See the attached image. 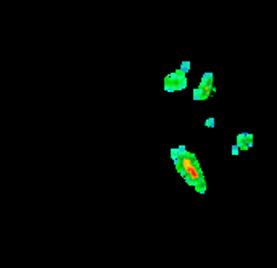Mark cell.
<instances>
[{"instance_id": "5b68a950", "label": "cell", "mask_w": 277, "mask_h": 268, "mask_svg": "<svg viewBox=\"0 0 277 268\" xmlns=\"http://www.w3.org/2000/svg\"><path fill=\"white\" fill-rule=\"evenodd\" d=\"M200 84H213V73H203Z\"/></svg>"}, {"instance_id": "ba28073f", "label": "cell", "mask_w": 277, "mask_h": 268, "mask_svg": "<svg viewBox=\"0 0 277 268\" xmlns=\"http://www.w3.org/2000/svg\"><path fill=\"white\" fill-rule=\"evenodd\" d=\"M205 126L206 128H214V118H208L205 121Z\"/></svg>"}, {"instance_id": "3957f363", "label": "cell", "mask_w": 277, "mask_h": 268, "mask_svg": "<svg viewBox=\"0 0 277 268\" xmlns=\"http://www.w3.org/2000/svg\"><path fill=\"white\" fill-rule=\"evenodd\" d=\"M182 76H185V74L182 73L180 70H177L176 73H169L168 76H166V79H165V86H173V87H176V89H177L179 79H180Z\"/></svg>"}, {"instance_id": "8fae6325", "label": "cell", "mask_w": 277, "mask_h": 268, "mask_svg": "<svg viewBox=\"0 0 277 268\" xmlns=\"http://www.w3.org/2000/svg\"><path fill=\"white\" fill-rule=\"evenodd\" d=\"M165 91H168V92H174V91H177L176 87H173V86H165Z\"/></svg>"}, {"instance_id": "7a4b0ae2", "label": "cell", "mask_w": 277, "mask_h": 268, "mask_svg": "<svg viewBox=\"0 0 277 268\" xmlns=\"http://www.w3.org/2000/svg\"><path fill=\"white\" fill-rule=\"evenodd\" d=\"M237 144L240 146V149H243V150H248V149L253 146V134L240 133L237 136Z\"/></svg>"}, {"instance_id": "277c9868", "label": "cell", "mask_w": 277, "mask_h": 268, "mask_svg": "<svg viewBox=\"0 0 277 268\" xmlns=\"http://www.w3.org/2000/svg\"><path fill=\"white\" fill-rule=\"evenodd\" d=\"M185 158H187V161H188V166H190V168H193V170H195V168H198V166H200V165H198V160H197V157H195V155H193L192 152H188V155H187Z\"/></svg>"}, {"instance_id": "9c48e42d", "label": "cell", "mask_w": 277, "mask_h": 268, "mask_svg": "<svg viewBox=\"0 0 277 268\" xmlns=\"http://www.w3.org/2000/svg\"><path fill=\"white\" fill-rule=\"evenodd\" d=\"M184 179H185V183H187V184H192V183H193V179H195V178H193V176H192V173H190V171H188V174H187V176H185V178H184Z\"/></svg>"}, {"instance_id": "52a82bcc", "label": "cell", "mask_w": 277, "mask_h": 268, "mask_svg": "<svg viewBox=\"0 0 277 268\" xmlns=\"http://www.w3.org/2000/svg\"><path fill=\"white\" fill-rule=\"evenodd\" d=\"M187 87V78L185 76H182L180 79H179V84H177V91H184Z\"/></svg>"}, {"instance_id": "6da1fadb", "label": "cell", "mask_w": 277, "mask_h": 268, "mask_svg": "<svg viewBox=\"0 0 277 268\" xmlns=\"http://www.w3.org/2000/svg\"><path fill=\"white\" fill-rule=\"evenodd\" d=\"M216 87L213 84H200L198 87L193 89V100H201V99H208L214 94Z\"/></svg>"}, {"instance_id": "30bf717a", "label": "cell", "mask_w": 277, "mask_h": 268, "mask_svg": "<svg viewBox=\"0 0 277 268\" xmlns=\"http://www.w3.org/2000/svg\"><path fill=\"white\" fill-rule=\"evenodd\" d=\"M238 152H240V146L238 144L232 146V155H238Z\"/></svg>"}, {"instance_id": "8992f818", "label": "cell", "mask_w": 277, "mask_h": 268, "mask_svg": "<svg viewBox=\"0 0 277 268\" xmlns=\"http://www.w3.org/2000/svg\"><path fill=\"white\" fill-rule=\"evenodd\" d=\"M190 66H192V63H190V61H182V63H180V71L185 74V73H188V71H190Z\"/></svg>"}]
</instances>
